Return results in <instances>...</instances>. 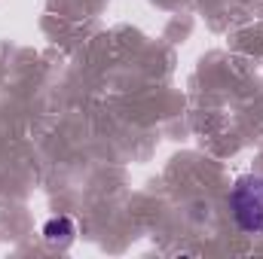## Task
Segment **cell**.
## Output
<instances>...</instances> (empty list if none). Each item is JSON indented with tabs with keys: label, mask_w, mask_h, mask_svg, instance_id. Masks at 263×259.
Wrapping results in <instances>:
<instances>
[{
	"label": "cell",
	"mask_w": 263,
	"mask_h": 259,
	"mask_svg": "<svg viewBox=\"0 0 263 259\" xmlns=\"http://www.w3.org/2000/svg\"><path fill=\"white\" fill-rule=\"evenodd\" d=\"M230 207L236 217V226L242 232H263V180L260 177H248L242 180L233 195H230Z\"/></svg>",
	"instance_id": "1"
},
{
	"label": "cell",
	"mask_w": 263,
	"mask_h": 259,
	"mask_svg": "<svg viewBox=\"0 0 263 259\" xmlns=\"http://www.w3.org/2000/svg\"><path fill=\"white\" fill-rule=\"evenodd\" d=\"M73 235H77V226H73L70 217H52V220L43 223V238L49 244H67Z\"/></svg>",
	"instance_id": "2"
}]
</instances>
